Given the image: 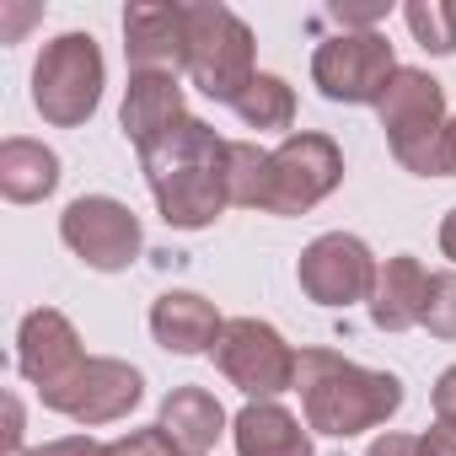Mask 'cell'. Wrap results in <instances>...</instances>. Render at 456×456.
Returning a JSON list of instances; mask_svg holds the SVG:
<instances>
[{
  "instance_id": "obj_7",
  "label": "cell",
  "mask_w": 456,
  "mask_h": 456,
  "mask_svg": "<svg viewBox=\"0 0 456 456\" xmlns=\"http://www.w3.org/2000/svg\"><path fill=\"white\" fill-rule=\"evenodd\" d=\"M344 183V151L333 134L301 129L269 151V204L264 215H306Z\"/></svg>"
},
{
  "instance_id": "obj_13",
  "label": "cell",
  "mask_w": 456,
  "mask_h": 456,
  "mask_svg": "<svg viewBox=\"0 0 456 456\" xmlns=\"http://www.w3.org/2000/svg\"><path fill=\"white\" fill-rule=\"evenodd\" d=\"M129 76H177L188 70V12L183 6H129L124 12Z\"/></svg>"
},
{
  "instance_id": "obj_25",
  "label": "cell",
  "mask_w": 456,
  "mask_h": 456,
  "mask_svg": "<svg viewBox=\"0 0 456 456\" xmlns=\"http://www.w3.org/2000/svg\"><path fill=\"white\" fill-rule=\"evenodd\" d=\"M392 6L387 0H376V6H349V0H338V6H328V17L344 28V33H376V22L387 17Z\"/></svg>"
},
{
  "instance_id": "obj_31",
  "label": "cell",
  "mask_w": 456,
  "mask_h": 456,
  "mask_svg": "<svg viewBox=\"0 0 456 456\" xmlns=\"http://www.w3.org/2000/svg\"><path fill=\"white\" fill-rule=\"evenodd\" d=\"M451 177H456V118H451Z\"/></svg>"
},
{
  "instance_id": "obj_24",
  "label": "cell",
  "mask_w": 456,
  "mask_h": 456,
  "mask_svg": "<svg viewBox=\"0 0 456 456\" xmlns=\"http://www.w3.org/2000/svg\"><path fill=\"white\" fill-rule=\"evenodd\" d=\"M108 456H183V451L172 445V435H167L161 424H151V429H129V435H118V440L108 445Z\"/></svg>"
},
{
  "instance_id": "obj_18",
  "label": "cell",
  "mask_w": 456,
  "mask_h": 456,
  "mask_svg": "<svg viewBox=\"0 0 456 456\" xmlns=\"http://www.w3.org/2000/svg\"><path fill=\"white\" fill-rule=\"evenodd\" d=\"M237 456H312V429L280 403H248L232 419Z\"/></svg>"
},
{
  "instance_id": "obj_9",
  "label": "cell",
  "mask_w": 456,
  "mask_h": 456,
  "mask_svg": "<svg viewBox=\"0 0 456 456\" xmlns=\"http://www.w3.org/2000/svg\"><path fill=\"white\" fill-rule=\"evenodd\" d=\"M60 237H65V248H70L86 269H97V274H124V269L140 258V248H145L140 215H134L129 204L108 199V193H81V199H70L65 215H60Z\"/></svg>"
},
{
  "instance_id": "obj_17",
  "label": "cell",
  "mask_w": 456,
  "mask_h": 456,
  "mask_svg": "<svg viewBox=\"0 0 456 456\" xmlns=\"http://www.w3.org/2000/svg\"><path fill=\"white\" fill-rule=\"evenodd\" d=\"M156 424L172 435V445H177L183 456H204V451L225 435V408H220L215 392H204V387H172V392L161 397Z\"/></svg>"
},
{
  "instance_id": "obj_22",
  "label": "cell",
  "mask_w": 456,
  "mask_h": 456,
  "mask_svg": "<svg viewBox=\"0 0 456 456\" xmlns=\"http://www.w3.org/2000/svg\"><path fill=\"white\" fill-rule=\"evenodd\" d=\"M403 22L424 54H456V0H408Z\"/></svg>"
},
{
  "instance_id": "obj_4",
  "label": "cell",
  "mask_w": 456,
  "mask_h": 456,
  "mask_svg": "<svg viewBox=\"0 0 456 456\" xmlns=\"http://www.w3.org/2000/svg\"><path fill=\"white\" fill-rule=\"evenodd\" d=\"M188 12V81L209 97V102H232L253 86L258 65H253V28L220 6V0H193Z\"/></svg>"
},
{
  "instance_id": "obj_1",
  "label": "cell",
  "mask_w": 456,
  "mask_h": 456,
  "mask_svg": "<svg viewBox=\"0 0 456 456\" xmlns=\"http://www.w3.org/2000/svg\"><path fill=\"white\" fill-rule=\"evenodd\" d=\"M225 156H232V140H220L193 113L177 129H167L151 151H140L151 199H156L167 225H177V232H204V225L220 220V209L232 204V188H225Z\"/></svg>"
},
{
  "instance_id": "obj_2",
  "label": "cell",
  "mask_w": 456,
  "mask_h": 456,
  "mask_svg": "<svg viewBox=\"0 0 456 456\" xmlns=\"http://www.w3.org/2000/svg\"><path fill=\"white\" fill-rule=\"evenodd\" d=\"M296 392H301L306 429L333 435V440H354L403 408V381L392 370L354 365L338 349H301L296 354Z\"/></svg>"
},
{
  "instance_id": "obj_21",
  "label": "cell",
  "mask_w": 456,
  "mask_h": 456,
  "mask_svg": "<svg viewBox=\"0 0 456 456\" xmlns=\"http://www.w3.org/2000/svg\"><path fill=\"white\" fill-rule=\"evenodd\" d=\"M225 188H232V204L264 209L269 204V151L253 145V140H232V156H225Z\"/></svg>"
},
{
  "instance_id": "obj_12",
  "label": "cell",
  "mask_w": 456,
  "mask_h": 456,
  "mask_svg": "<svg viewBox=\"0 0 456 456\" xmlns=\"http://www.w3.org/2000/svg\"><path fill=\"white\" fill-rule=\"evenodd\" d=\"M86 360H92V354L81 349V333H76V322H70L65 312L38 306V312L22 317V328H17V370H22L38 392L65 387Z\"/></svg>"
},
{
  "instance_id": "obj_15",
  "label": "cell",
  "mask_w": 456,
  "mask_h": 456,
  "mask_svg": "<svg viewBox=\"0 0 456 456\" xmlns=\"http://www.w3.org/2000/svg\"><path fill=\"white\" fill-rule=\"evenodd\" d=\"M188 118V108H183V86H177V76H156V70H145V76H129V92H124V113H118V124H124V134H129V145L134 151H151L167 129H177Z\"/></svg>"
},
{
  "instance_id": "obj_27",
  "label": "cell",
  "mask_w": 456,
  "mask_h": 456,
  "mask_svg": "<svg viewBox=\"0 0 456 456\" xmlns=\"http://www.w3.org/2000/svg\"><path fill=\"white\" fill-rule=\"evenodd\" d=\"M365 456H424V440H419V435H392V429H387V435L370 440Z\"/></svg>"
},
{
  "instance_id": "obj_26",
  "label": "cell",
  "mask_w": 456,
  "mask_h": 456,
  "mask_svg": "<svg viewBox=\"0 0 456 456\" xmlns=\"http://www.w3.org/2000/svg\"><path fill=\"white\" fill-rule=\"evenodd\" d=\"M28 456H108V445H97L92 435H60V440L33 445Z\"/></svg>"
},
{
  "instance_id": "obj_28",
  "label": "cell",
  "mask_w": 456,
  "mask_h": 456,
  "mask_svg": "<svg viewBox=\"0 0 456 456\" xmlns=\"http://www.w3.org/2000/svg\"><path fill=\"white\" fill-rule=\"evenodd\" d=\"M435 419H445V424H456V365H445L440 370V381H435Z\"/></svg>"
},
{
  "instance_id": "obj_23",
  "label": "cell",
  "mask_w": 456,
  "mask_h": 456,
  "mask_svg": "<svg viewBox=\"0 0 456 456\" xmlns=\"http://www.w3.org/2000/svg\"><path fill=\"white\" fill-rule=\"evenodd\" d=\"M435 338H456V269L429 274V296H424V322Z\"/></svg>"
},
{
  "instance_id": "obj_6",
  "label": "cell",
  "mask_w": 456,
  "mask_h": 456,
  "mask_svg": "<svg viewBox=\"0 0 456 456\" xmlns=\"http://www.w3.org/2000/svg\"><path fill=\"white\" fill-rule=\"evenodd\" d=\"M215 370L248 392V403H274L280 392H296V349L274 322L258 317H232L215 344Z\"/></svg>"
},
{
  "instance_id": "obj_30",
  "label": "cell",
  "mask_w": 456,
  "mask_h": 456,
  "mask_svg": "<svg viewBox=\"0 0 456 456\" xmlns=\"http://www.w3.org/2000/svg\"><path fill=\"white\" fill-rule=\"evenodd\" d=\"M440 253H445V258L456 264V209H451V215L440 220Z\"/></svg>"
},
{
  "instance_id": "obj_3",
  "label": "cell",
  "mask_w": 456,
  "mask_h": 456,
  "mask_svg": "<svg viewBox=\"0 0 456 456\" xmlns=\"http://www.w3.org/2000/svg\"><path fill=\"white\" fill-rule=\"evenodd\" d=\"M392 156L413 177H451V118H445V86L429 70L403 65L392 86L376 102Z\"/></svg>"
},
{
  "instance_id": "obj_11",
  "label": "cell",
  "mask_w": 456,
  "mask_h": 456,
  "mask_svg": "<svg viewBox=\"0 0 456 456\" xmlns=\"http://www.w3.org/2000/svg\"><path fill=\"white\" fill-rule=\"evenodd\" d=\"M376 274H381L376 253H370L360 237H349V232L317 237V242L301 253V264H296V280H301L306 301H317V306H354V301H370Z\"/></svg>"
},
{
  "instance_id": "obj_8",
  "label": "cell",
  "mask_w": 456,
  "mask_h": 456,
  "mask_svg": "<svg viewBox=\"0 0 456 456\" xmlns=\"http://www.w3.org/2000/svg\"><path fill=\"white\" fill-rule=\"evenodd\" d=\"M397 54L387 44V33H333L317 44L312 54V81L328 102H349V108H365V102H381V92L392 86L397 76Z\"/></svg>"
},
{
  "instance_id": "obj_5",
  "label": "cell",
  "mask_w": 456,
  "mask_h": 456,
  "mask_svg": "<svg viewBox=\"0 0 456 456\" xmlns=\"http://www.w3.org/2000/svg\"><path fill=\"white\" fill-rule=\"evenodd\" d=\"M102 49L92 33H60L44 44L33 65V108L54 129H76L102 102Z\"/></svg>"
},
{
  "instance_id": "obj_19",
  "label": "cell",
  "mask_w": 456,
  "mask_h": 456,
  "mask_svg": "<svg viewBox=\"0 0 456 456\" xmlns=\"http://www.w3.org/2000/svg\"><path fill=\"white\" fill-rule=\"evenodd\" d=\"M54 188H60V156L44 140H28V134L0 140V193L12 204H38Z\"/></svg>"
},
{
  "instance_id": "obj_29",
  "label": "cell",
  "mask_w": 456,
  "mask_h": 456,
  "mask_svg": "<svg viewBox=\"0 0 456 456\" xmlns=\"http://www.w3.org/2000/svg\"><path fill=\"white\" fill-rule=\"evenodd\" d=\"M419 440H424V456H456V424H445V419H435Z\"/></svg>"
},
{
  "instance_id": "obj_20",
  "label": "cell",
  "mask_w": 456,
  "mask_h": 456,
  "mask_svg": "<svg viewBox=\"0 0 456 456\" xmlns=\"http://www.w3.org/2000/svg\"><path fill=\"white\" fill-rule=\"evenodd\" d=\"M237 118H242L248 129H290V124H296V92H290V81L258 70L253 86L237 97Z\"/></svg>"
},
{
  "instance_id": "obj_10",
  "label": "cell",
  "mask_w": 456,
  "mask_h": 456,
  "mask_svg": "<svg viewBox=\"0 0 456 456\" xmlns=\"http://www.w3.org/2000/svg\"><path fill=\"white\" fill-rule=\"evenodd\" d=\"M44 408L97 429V424H113V419H129V408L145 397V376L129 365V360H113V354H92L65 387L54 392H38Z\"/></svg>"
},
{
  "instance_id": "obj_14",
  "label": "cell",
  "mask_w": 456,
  "mask_h": 456,
  "mask_svg": "<svg viewBox=\"0 0 456 456\" xmlns=\"http://www.w3.org/2000/svg\"><path fill=\"white\" fill-rule=\"evenodd\" d=\"M220 312L215 301L193 296V290H167L151 301V333L167 354H215L220 344Z\"/></svg>"
},
{
  "instance_id": "obj_16",
  "label": "cell",
  "mask_w": 456,
  "mask_h": 456,
  "mask_svg": "<svg viewBox=\"0 0 456 456\" xmlns=\"http://www.w3.org/2000/svg\"><path fill=\"white\" fill-rule=\"evenodd\" d=\"M424 296H429V269L413 253H397L381 264L376 290H370V322L381 333H403L424 322Z\"/></svg>"
}]
</instances>
